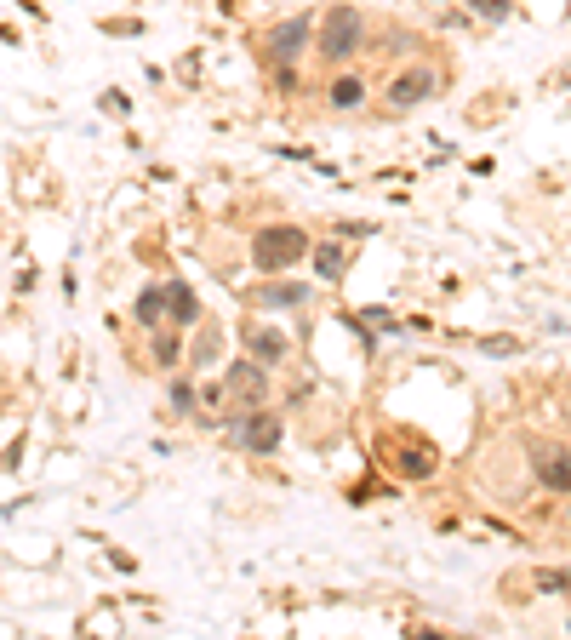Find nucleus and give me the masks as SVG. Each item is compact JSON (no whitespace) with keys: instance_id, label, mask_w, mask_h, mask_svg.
Listing matches in <instances>:
<instances>
[{"instance_id":"obj_1","label":"nucleus","mask_w":571,"mask_h":640,"mask_svg":"<svg viewBox=\"0 0 571 640\" xmlns=\"http://www.w3.org/2000/svg\"><path fill=\"white\" fill-rule=\"evenodd\" d=\"M366 40H372V23H366V12L349 6V0H337V6H326L315 18V58L332 63V69L355 63L360 52H366Z\"/></svg>"},{"instance_id":"obj_2","label":"nucleus","mask_w":571,"mask_h":640,"mask_svg":"<svg viewBox=\"0 0 571 640\" xmlns=\"http://www.w3.org/2000/svg\"><path fill=\"white\" fill-rule=\"evenodd\" d=\"M440 92H446V69H440L434 58H406L400 69H389L383 86H377V98H383L389 115H412V109L434 103Z\"/></svg>"},{"instance_id":"obj_3","label":"nucleus","mask_w":571,"mask_h":640,"mask_svg":"<svg viewBox=\"0 0 571 640\" xmlns=\"http://www.w3.org/2000/svg\"><path fill=\"white\" fill-rule=\"evenodd\" d=\"M309 229L303 223H263L252 235V269L257 275H286V269H297V263L309 258Z\"/></svg>"},{"instance_id":"obj_4","label":"nucleus","mask_w":571,"mask_h":640,"mask_svg":"<svg viewBox=\"0 0 571 640\" xmlns=\"http://www.w3.org/2000/svg\"><path fill=\"white\" fill-rule=\"evenodd\" d=\"M229 429H235L240 452H252V458H275L280 446H286V423H280V412H269V406L229 412Z\"/></svg>"},{"instance_id":"obj_5","label":"nucleus","mask_w":571,"mask_h":640,"mask_svg":"<svg viewBox=\"0 0 571 640\" xmlns=\"http://www.w3.org/2000/svg\"><path fill=\"white\" fill-rule=\"evenodd\" d=\"M269 366L263 360H223V395H229V412H246V406H269Z\"/></svg>"},{"instance_id":"obj_6","label":"nucleus","mask_w":571,"mask_h":640,"mask_svg":"<svg viewBox=\"0 0 571 640\" xmlns=\"http://www.w3.org/2000/svg\"><path fill=\"white\" fill-rule=\"evenodd\" d=\"M315 52V12H297V18H280L269 35H263V58L269 63H303Z\"/></svg>"},{"instance_id":"obj_7","label":"nucleus","mask_w":571,"mask_h":640,"mask_svg":"<svg viewBox=\"0 0 571 640\" xmlns=\"http://www.w3.org/2000/svg\"><path fill=\"white\" fill-rule=\"evenodd\" d=\"M532 475H537L543 492L571 498V446H560V440H537L532 446Z\"/></svg>"},{"instance_id":"obj_8","label":"nucleus","mask_w":571,"mask_h":640,"mask_svg":"<svg viewBox=\"0 0 571 640\" xmlns=\"http://www.w3.org/2000/svg\"><path fill=\"white\" fill-rule=\"evenodd\" d=\"M309 286L303 280H286V275H257V286H252V309L257 315H275V309H309Z\"/></svg>"},{"instance_id":"obj_9","label":"nucleus","mask_w":571,"mask_h":640,"mask_svg":"<svg viewBox=\"0 0 571 640\" xmlns=\"http://www.w3.org/2000/svg\"><path fill=\"white\" fill-rule=\"evenodd\" d=\"M240 343H246V355L263 360L269 372L292 360V332H280V326H269V320H246V326H240Z\"/></svg>"},{"instance_id":"obj_10","label":"nucleus","mask_w":571,"mask_h":640,"mask_svg":"<svg viewBox=\"0 0 571 640\" xmlns=\"http://www.w3.org/2000/svg\"><path fill=\"white\" fill-rule=\"evenodd\" d=\"M366 103H372V80L360 75V69H349V63L332 69V80H326V109H332V115H360Z\"/></svg>"},{"instance_id":"obj_11","label":"nucleus","mask_w":571,"mask_h":640,"mask_svg":"<svg viewBox=\"0 0 571 640\" xmlns=\"http://www.w3.org/2000/svg\"><path fill=\"white\" fill-rule=\"evenodd\" d=\"M195 338H183V360L195 366V372H206V366H217L223 360V326H217L212 315H200V326H189Z\"/></svg>"},{"instance_id":"obj_12","label":"nucleus","mask_w":571,"mask_h":640,"mask_svg":"<svg viewBox=\"0 0 571 640\" xmlns=\"http://www.w3.org/2000/svg\"><path fill=\"white\" fill-rule=\"evenodd\" d=\"M200 298L189 280H166V326H178V332H189V326H200Z\"/></svg>"},{"instance_id":"obj_13","label":"nucleus","mask_w":571,"mask_h":640,"mask_svg":"<svg viewBox=\"0 0 571 640\" xmlns=\"http://www.w3.org/2000/svg\"><path fill=\"white\" fill-rule=\"evenodd\" d=\"M149 366H155V372H178L183 366V332L178 326H155V332H149Z\"/></svg>"},{"instance_id":"obj_14","label":"nucleus","mask_w":571,"mask_h":640,"mask_svg":"<svg viewBox=\"0 0 571 640\" xmlns=\"http://www.w3.org/2000/svg\"><path fill=\"white\" fill-rule=\"evenodd\" d=\"M309 263H315L320 280H343L349 275V246H343V240H315V246H309Z\"/></svg>"},{"instance_id":"obj_15","label":"nucleus","mask_w":571,"mask_h":640,"mask_svg":"<svg viewBox=\"0 0 571 640\" xmlns=\"http://www.w3.org/2000/svg\"><path fill=\"white\" fill-rule=\"evenodd\" d=\"M132 320H138L143 332L166 326V280H149V286H143L138 303H132Z\"/></svg>"},{"instance_id":"obj_16","label":"nucleus","mask_w":571,"mask_h":640,"mask_svg":"<svg viewBox=\"0 0 571 640\" xmlns=\"http://www.w3.org/2000/svg\"><path fill=\"white\" fill-rule=\"evenodd\" d=\"M463 12L497 29V23H509V18H514V0H463Z\"/></svg>"},{"instance_id":"obj_17","label":"nucleus","mask_w":571,"mask_h":640,"mask_svg":"<svg viewBox=\"0 0 571 640\" xmlns=\"http://www.w3.org/2000/svg\"><path fill=\"white\" fill-rule=\"evenodd\" d=\"M532 583L537 595H571V566H537Z\"/></svg>"},{"instance_id":"obj_18","label":"nucleus","mask_w":571,"mask_h":640,"mask_svg":"<svg viewBox=\"0 0 571 640\" xmlns=\"http://www.w3.org/2000/svg\"><path fill=\"white\" fill-rule=\"evenodd\" d=\"M195 406H200V383L195 378H178V383H172V412H178V418H189Z\"/></svg>"},{"instance_id":"obj_19","label":"nucleus","mask_w":571,"mask_h":640,"mask_svg":"<svg viewBox=\"0 0 571 640\" xmlns=\"http://www.w3.org/2000/svg\"><path fill=\"white\" fill-rule=\"evenodd\" d=\"M275 92H280V98L303 92V63H275Z\"/></svg>"},{"instance_id":"obj_20","label":"nucleus","mask_w":571,"mask_h":640,"mask_svg":"<svg viewBox=\"0 0 571 640\" xmlns=\"http://www.w3.org/2000/svg\"><path fill=\"white\" fill-rule=\"evenodd\" d=\"M200 406H212V412H229V395H223V378H206V383H200Z\"/></svg>"},{"instance_id":"obj_21","label":"nucleus","mask_w":571,"mask_h":640,"mask_svg":"<svg viewBox=\"0 0 571 640\" xmlns=\"http://www.w3.org/2000/svg\"><path fill=\"white\" fill-rule=\"evenodd\" d=\"M480 349H486V355H514L520 343H514V338H486V343H480Z\"/></svg>"},{"instance_id":"obj_22","label":"nucleus","mask_w":571,"mask_h":640,"mask_svg":"<svg viewBox=\"0 0 571 640\" xmlns=\"http://www.w3.org/2000/svg\"><path fill=\"white\" fill-rule=\"evenodd\" d=\"M429 6H452V0H429Z\"/></svg>"},{"instance_id":"obj_23","label":"nucleus","mask_w":571,"mask_h":640,"mask_svg":"<svg viewBox=\"0 0 571 640\" xmlns=\"http://www.w3.org/2000/svg\"><path fill=\"white\" fill-rule=\"evenodd\" d=\"M566 515H571V498H566Z\"/></svg>"}]
</instances>
